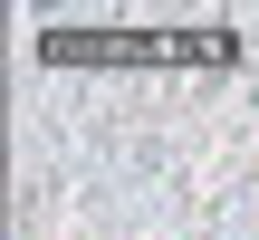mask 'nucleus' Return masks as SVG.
<instances>
[{
    "mask_svg": "<svg viewBox=\"0 0 259 240\" xmlns=\"http://www.w3.org/2000/svg\"><path fill=\"white\" fill-rule=\"evenodd\" d=\"M240 29H38V67H231Z\"/></svg>",
    "mask_w": 259,
    "mask_h": 240,
    "instance_id": "1",
    "label": "nucleus"
}]
</instances>
